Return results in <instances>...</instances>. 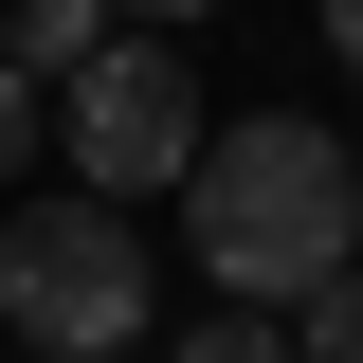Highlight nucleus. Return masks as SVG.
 <instances>
[{
	"mask_svg": "<svg viewBox=\"0 0 363 363\" xmlns=\"http://www.w3.org/2000/svg\"><path fill=\"white\" fill-rule=\"evenodd\" d=\"M291 363H363V272H327L309 309H291Z\"/></svg>",
	"mask_w": 363,
	"mask_h": 363,
	"instance_id": "nucleus-5",
	"label": "nucleus"
},
{
	"mask_svg": "<svg viewBox=\"0 0 363 363\" xmlns=\"http://www.w3.org/2000/svg\"><path fill=\"white\" fill-rule=\"evenodd\" d=\"M0 327L37 363L145 345V236L109 218V200H18V218H0Z\"/></svg>",
	"mask_w": 363,
	"mask_h": 363,
	"instance_id": "nucleus-2",
	"label": "nucleus"
},
{
	"mask_svg": "<svg viewBox=\"0 0 363 363\" xmlns=\"http://www.w3.org/2000/svg\"><path fill=\"white\" fill-rule=\"evenodd\" d=\"M55 145H73V200H164V182H200V145H218V109H200V73H182L164 37H109L73 91H55Z\"/></svg>",
	"mask_w": 363,
	"mask_h": 363,
	"instance_id": "nucleus-3",
	"label": "nucleus"
},
{
	"mask_svg": "<svg viewBox=\"0 0 363 363\" xmlns=\"http://www.w3.org/2000/svg\"><path fill=\"white\" fill-rule=\"evenodd\" d=\"M0 363H18V345H0Z\"/></svg>",
	"mask_w": 363,
	"mask_h": 363,
	"instance_id": "nucleus-11",
	"label": "nucleus"
},
{
	"mask_svg": "<svg viewBox=\"0 0 363 363\" xmlns=\"http://www.w3.org/2000/svg\"><path fill=\"white\" fill-rule=\"evenodd\" d=\"M145 18H200V0H145Z\"/></svg>",
	"mask_w": 363,
	"mask_h": 363,
	"instance_id": "nucleus-9",
	"label": "nucleus"
},
{
	"mask_svg": "<svg viewBox=\"0 0 363 363\" xmlns=\"http://www.w3.org/2000/svg\"><path fill=\"white\" fill-rule=\"evenodd\" d=\"M345 164H363V145H345Z\"/></svg>",
	"mask_w": 363,
	"mask_h": 363,
	"instance_id": "nucleus-10",
	"label": "nucleus"
},
{
	"mask_svg": "<svg viewBox=\"0 0 363 363\" xmlns=\"http://www.w3.org/2000/svg\"><path fill=\"white\" fill-rule=\"evenodd\" d=\"M327 37H345V73H363V0H327Z\"/></svg>",
	"mask_w": 363,
	"mask_h": 363,
	"instance_id": "nucleus-8",
	"label": "nucleus"
},
{
	"mask_svg": "<svg viewBox=\"0 0 363 363\" xmlns=\"http://www.w3.org/2000/svg\"><path fill=\"white\" fill-rule=\"evenodd\" d=\"M182 236H200V272H218V309H272V327H291L327 272H345V236H363V164L327 128H291V109H255V128L200 145Z\"/></svg>",
	"mask_w": 363,
	"mask_h": 363,
	"instance_id": "nucleus-1",
	"label": "nucleus"
},
{
	"mask_svg": "<svg viewBox=\"0 0 363 363\" xmlns=\"http://www.w3.org/2000/svg\"><path fill=\"white\" fill-rule=\"evenodd\" d=\"M37 145H55V91H37V73H18V55H0V182L37 164Z\"/></svg>",
	"mask_w": 363,
	"mask_h": 363,
	"instance_id": "nucleus-7",
	"label": "nucleus"
},
{
	"mask_svg": "<svg viewBox=\"0 0 363 363\" xmlns=\"http://www.w3.org/2000/svg\"><path fill=\"white\" fill-rule=\"evenodd\" d=\"M0 55H18L37 91H73L91 55H109V0H18V18H0Z\"/></svg>",
	"mask_w": 363,
	"mask_h": 363,
	"instance_id": "nucleus-4",
	"label": "nucleus"
},
{
	"mask_svg": "<svg viewBox=\"0 0 363 363\" xmlns=\"http://www.w3.org/2000/svg\"><path fill=\"white\" fill-rule=\"evenodd\" d=\"M164 363H291V327H272V309H200Z\"/></svg>",
	"mask_w": 363,
	"mask_h": 363,
	"instance_id": "nucleus-6",
	"label": "nucleus"
}]
</instances>
